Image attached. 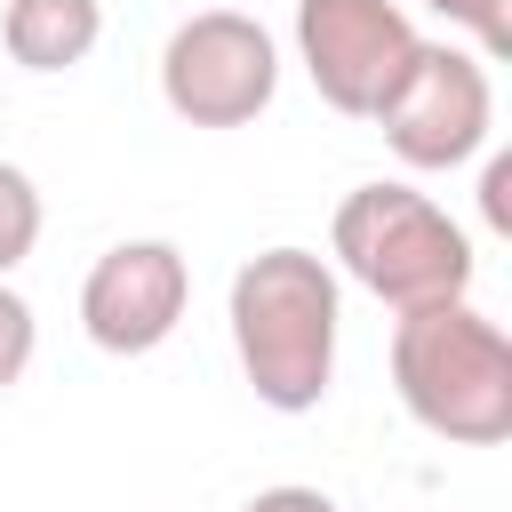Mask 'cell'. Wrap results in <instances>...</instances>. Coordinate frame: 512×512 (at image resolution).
I'll use <instances>...</instances> for the list:
<instances>
[{"label": "cell", "instance_id": "obj_5", "mask_svg": "<svg viewBox=\"0 0 512 512\" xmlns=\"http://www.w3.org/2000/svg\"><path fill=\"white\" fill-rule=\"evenodd\" d=\"M384 128V144L408 160V168H464L488 128H496V88H488V64L464 56V48H432L416 40L408 72L384 88V104L368 112Z\"/></svg>", "mask_w": 512, "mask_h": 512}, {"label": "cell", "instance_id": "obj_12", "mask_svg": "<svg viewBox=\"0 0 512 512\" xmlns=\"http://www.w3.org/2000/svg\"><path fill=\"white\" fill-rule=\"evenodd\" d=\"M240 512H336V504H328L320 488H296V480H288V488H264V496H248Z\"/></svg>", "mask_w": 512, "mask_h": 512}, {"label": "cell", "instance_id": "obj_2", "mask_svg": "<svg viewBox=\"0 0 512 512\" xmlns=\"http://www.w3.org/2000/svg\"><path fill=\"white\" fill-rule=\"evenodd\" d=\"M392 384H400L408 416L456 448L512 440V336L472 296H440V304L400 312Z\"/></svg>", "mask_w": 512, "mask_h": 512}, {"label": "cell", "instance_id": "obj_4", "mask_svg": "<svg viewBox=\"0 0 512 512\" xmlns=\"http://www.w3.org/2000/svg\"><path fill=\"white\" fill-rule=\"evenodd\" d=\"M280 88V48L240 8H200L160 48V96L192 128H248Z\"/></svg>", "mask_w": 512, "mask_h": 512}, {"label": "cell", "instance_id": "obj_6", "mask_svg": "<svg viewBox=\"0 0 512 512\" xmlns=\"http://www.w3.org/2000/svg\"><path fill=\"white\" fill-rule=\"evenodd\" d=\"M296 56L328 112L368 120L384 88L416 56V24L400 0H296Z\"/></svg>", "mask_w": 512, "mask_h": 512}, {"label": "cell", "instance_id": "obj_10", "mask_svg": "<svg viewBox=\"0 0 512 512\" xmlns=\"http://www.w3.org/2000/svg\"><path fill=\"white\" fill-rule=\"evenodd\" d=\"M32 344H40V328H32V304H24V296L0 280V392H8V384L32 368Z\"/></svg>", "mask_w": 512, "mask_h": 512}, {"label": "cell", "instance_id": "obj_7", "mask_svg": "<svg viewBox=\"0 0 512 512\" xmlns=\"http://www.w3.org/2000/svg\"><path fill=\"white\" fill-rule=\"evenodd\" d=\"M184 304H192V272H184V248H168V240H120L80 280V328L96 352H120V360L160 352L176 336Z\"/></svg>", "mask_w": 512, "mask_h": 512}, {"label": "cell", "instance_id": "obj_3", "mask_svg": "<svg viewBox=\"0 0 512 512\" xmlns=\"http://www.w3.org/2000/svg\"><path fill=\"white\" fill-rule=\"evenodd\" d=\"M328 248L392 312H416V304H440V296L472 288L464 224L440 200H424L416 184H360V192H344L336 224H328Z\"/></svg>", "mask_w": 512, "mask_h": 512}, {"label": "cell", "instance_id": "obj_8", "mask_svg": "<svg viewBox=\"0 0 512 512\" xmlns=\"http://www.w3.org/2000/svg\"><path fill=\"white\" fill-rule=\"evenodd\" d=\"M0 40L24 72H72L104 40V0H8Z\"/></svg>", "mask_w": 512, "mask_h": 512}, {"label": "cell", "instance_id": "obj_11", "mask_svg": "<svg viewBox=\"0 0 512 512\" xmlns=\"http://www.w3.org/2000/svg\"><path fill=\"white\" fill-rule=\"evenodd\" d=\"M424 8H440L448 24H464L488 56H504V48H512V16H504V0H424Z\"/></svg>", "mask_w": 512, "mask_h": 512}, {"label": "cell", "instance_id": "obj_13", "mask_svg": "<svg viewBox=\"0 0 512 512\" xmlns=\"http://www.w3.org/2000/svg\"><path fill=\"white\" fill-rule=\"evenodd\" d=\"M480 208H488L496 232L512 224V160H488V176H480Z\"/></svg>", "mask_w": 512, "mask_h": 512}, {"label": "cell", "instance_id": "obj_1", "mask_svg": "<svg viewBox=\"0 0 512 512\" xmlns=\"http://www.w3.org/2000/svg\"><path fill=\"white\" fill-rule=\"evenodd\" d=\"M336 272L312 248H264L232 272V352L264 408L304 416L336 384Z\"/></svg>", "mask_w": 512, "mask_h": 512}, {"label": "cell", "instance_id": "obj_9", "mask_svg": "<svg viewBox=\"0 0 512 512\" xmlns=\"http://www.w3.org/2000/svg\"><path fill=\"white\" fill-rule=\"evenodd\" d=\"M32 248H40V184H32L16 160H0V280H8Z\"/></svg>", "mask_w": 512, "mask_h": 512}]
</instances>
